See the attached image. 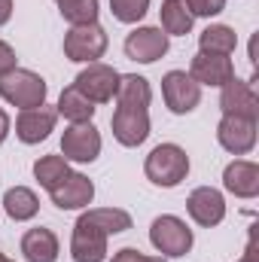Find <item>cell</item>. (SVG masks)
Segmentation results:
<instances>
[{
	"label": "cell",
	"mask_w": 259,
	"mask_h": 262,
	"mask_svg": "<svg viewBox=\"0 0 259 262\" xmlns=\"http://www.w3.org/2000/svg\"><path fill=\"white\" fill-rule=\"evenodd\" d=\"M149 244H153L165 259H177V256H186V253L192 250L195 235L180 216L162 213V216H156L153 226H149Z\"/></svg>",
	"instance_id": "cell-3"
},
{
	"label": "cell",
	"mask_w": 259,
	"mask_h": 262,
	"mask_svg": "<svg viewBox=\"0 0 259 262\" xmlns=\"http://www.w3.org/2000/svg\"><path fill=\"white\" fill-rule=\"evenodd\" d=\"M3 210L15 220V223H28L40 213V198L28 186H12L3 192Z\"/></svg>",
	"instance_id": "cell-20"
},
{
	"label": "cell",
	"mask_w": 259,
	"mask_h": 262,
	"mask_svg": "<svg viewBox=\"0 0 259 262\" xmlns=\"http://www.w3.org/2000/svg\"><path fill=\"white\" fill-rule=\"evenodd\" d=\"M67 174H70V162H67L64 156H40L34 162V177H37V183L46 192L58 189L67 180Z\"/></svg>",
	"instance_id": "cell-24"
},
{
	"label": "cell",
	"mask_w": 259,
	"mask_h": 262,
	"mask_svg": "<svg viewBox=\"0 0 259 262\" xmlns=\"http://www.w3.org/2000/svg\"><path fill=\"white\" fill-rule=\"evenodd\" d=\"M256 122L259 119H247V116H232L223 113L220 125H217V143L232 152V156H247L256 146Z\"/></svg>",
	"instance_id": "cell-10"
},
{
	"label": "cell",
	"mask_w": 259,
	"mask_h": 262,
	"mask_svg": "<svg viewBox=\"0 0 259 262\" xmlns=\"http://www.w3.org/2000/svg\"><path fill=\"white\" fill-rule=\"evenodd\" d=\"M95 110H98V107H95L76 85H67L64 92H61V98H58V104H55V113L64 116L67 122H92Z\"/></svg>",
	"instance_id": "cell-23"
},
{
	"label": "cell",
	"mask_w": 259,
	"mask_h": 262,
	"mask_svg": "<svg viewBox=\"0 0 259 262\" xmlns=\"http://www.w3.org/2000/svg\"><path fill=\"white\" fill-rule=\"evenodd\" d=\"M49 198H52V204H55L58 210H82V207H89L92 198H95V183H92L85 174L70 171L64 183L49 192Z\"/></svg>",
	"instance_id": "cell-17"
},
{
	"label": "cell",
	"mask_w": 259,
	"mask_h": 262,
	"mask_svg": "<svg viewBox=\"0 0 259 262\" xmlns=\"http://www.w3.org/2000/svg\"><path fill=\"white\" fill-rule=\"evenodd\" d=\"M110 128H113V137L122 146H140L149 137V113L146 110L116 107L113 110V119H110Z\"/></svg>",
	"instance_id": "cell-16"
},
{
	"label": "cell",
	"mask_w": 259,
	"mask_h": 262,
	"mask_svg": "<svg viewBox=\"0 0 259 262\" xmlns=\"http://www.w3.org/2000/svg\"><path fill=\"white\" fill-rule=\"evenodd\" d=\"M18 67V58H15V49L9 46V43H3L0 40V76H6L9 70H15Z\"/></svg>",
	"instance_id": "cell-29"
},
{
	"label": "cell",
	"mask_w": 259,
	"mask_h": 262,
	"mask_svg": "<svg viewBox=\"0 0 259 262\" xmlns=\"http://www.w3.org/2000/svg\"><path fill=\"white\" fill-rule=\"evenodd\" d=\"M110 40L107 31L92 21V25H70V31L64 34V58L76 61V64H95L98 58H104Z\"/></svg>",
	"instance_id": "cell-4"
},
{
	"label": "cell",
	"mask_w": 259,
	"mask_h": 262,
	"mask_svg": "<svg viewBox=\"0 0 259 262\" xmlns=\"http://www.w3.org/2000/svg\"><path fill=\"white\" fill-rule=\"evenodd\" d=\"M223 189L235 198L259 195V165L250 159H232L223 171Z\"/></svg>",
	"instance_id": "cell-15"
},
{
	"label": "cell",
	"mask_w": 259,
	"mask_h": 262,
	"mask_svg": "<svg viewBox=\"0 0 259 262\" xmlns=\"http://www.w3.org/2000/svg\"><path fill=\"white\" fill-rule=\"evenodd\" d=\"M82 216L89 223H95L98 229H104L107 235H119V232L131 229V213L122 207H89V210H82Z\"/></svg>",
	"instance_id": "cell-25"
},
{
	"label": "cell",
	"mask_w": 259,
	"mask_h": 262,
	"mask_svg": "<svg viewBox=\"0 0 259 262\" xmlns=\"http://www.w3.org/2000/svg\"><path fill=\"white\" fill-rule=\"evenodd\" d=\"M186 210H189L195 226L213 229V226H220L226 220V198L213 186H195L189 198H186Z\"/></svg>",
	"instance_id": "cell-11"
},
{
	"label": "cell",
	"mask_w": 259,
	"mask_h": 262,
	"mask_svg": "<svg viewBox=\"0 0 259 262\" xmlns=\"http://www.w3.org/2000/svg\"><path fill=\"white\" fill-rule=\"evenodd\" d=\"M9 128H12V119H9V113L0 107V143L9 137Z\"/></svg>",
	"instance_id": "cell-30"
},
{
	"label": "cell",
	"mask_w": 259,
	"mask_h": 262,
	"mask_svg": "<svg viewBox=\"0 0 259 262\" xmlns=\"http://www.w3.org/2000/svg\"><path fill=\"white\" fill-rule=\"evenodd\" d=\"M110 12L122 25H137L149 12V0H110Z\"/></svg>",
	"instance_id": "cell-27"
},
{
	"label": "cell",
	"mask_w": 259,
	"mask_h": 262,
	"mask_svg": "<svg viewBox=\"0 0 259 262\" xmlns=\"http://www.w3.org/2000/svg\"><path fill=\"white\" fill-rule=\"evenodd\" d=\"M46 79L28 67H15L9 70L6 76H0V98L9 104V107H18V110H31V107H43L46 104Z\"/></svg>",
	"instance_id": "cell-2"
},
{
	"label": "cell",
	"mask_w": 259,
	"mask_h": 262,
	"mask_svg": "<svg viewBox=\"0 0 259 262\" xmlns=\"http://www.w3.org/2000/svg\"><path fill=\"white\" fill-rule=\"evenodd\" d=\"M58 253H61V244L52 229L37 226L21 235V256L28 262H58Z\"/></svg>",
	"instance_id": "cell-18"
},
{
	"label": "cell",
	"mask_w": 259,
	"mask_h": 262,
	"mask_svg": "<svg viewBox=\"0 0 259 262\" xmlns=\"http://www.w3.org/2000/svg\"><path fill=\"white\" fill-rule=\"evenodd\" d=\"M143 174L153 186H162V189H174L186 180L189 174V156L183 146L177 143H159L153 146V152L146 156L143 162Z\"/></svg>",
	"instance_id": "cell-1"
},
{
	"label": "cell",
	"mask_w": 259,
	"mask_h": 262,
	"mask_svg": "<svg viewBox=\"0 0 259 262\" xmlns=\"http://www.w3.org/2000/svg\"><path fill=\"white\" fill-rule=\"evenodd\" d=\"M238 262H256V256H253V241L247 244V250H244V256H241Z\"/></svg>",
	"instance_id": "cell-32"
},
{
	"label": "cell",
	"mask_w": 259,
	"mask_h": 262,
	"mask_svg": "<svg viewBox=\"0 0 259 262\" xmlns=\"http://www.w3.org/2000/svg\"><path fill=\"white\" fill-rule=\"evenodd\" d=\"M55 122H58V113L55 107H31V110H21L18 119H15V137L28 146L46 140L52 131H55Z\"/></svg>",
	"instance_id": "cell-13"
},
{
	"label": "cell",
	"mask_w": 259,
	"mask_h": 262,
	"mask_svg": "<svg viewBox=\"0 0 259 262\" xmlns=\"http://www.w3.org/2000/svg\"><path fill=\"white\" fill-rule=\"evenodd\" d=\"M168 49H171V37L162 28H153V25L134 28L125 37V55L137 64H153V61L165 58Z\"/></svg>",
	"instance_id": "cell-8"
},
{
	"label": "cell",
	"mask_w": 259,
	"mask_h": 262,
	"mask_svg": "<svg viewBox=\"0 0 259 262\" xmlns=\"http://www.w3.org/2000/svg\"><path fill=\"white\" fill-rule=\"evenodd\" d=\"M192 18H213L226 9V0H183Z\"/></svg>",
	"instance_id": "cell-28"
},
{
	"label": "cell",
	"mask_w": 259,
	"mask_h": 262,
	"mask_svg": "<svg viewBox=\"0 0 259 262\" xmlns=\"http://www.w3.org/2000/svg\"><path fill=\"white\" fill-rule=\"evenodd\" d=\"M238 49V34L229 25H207L198 34V52L207 55H232Z\"/></svg>",
	"instance_id": "cell-21"
},
{
	"label": "cell",
	"mask_w": 259,
	"mask_h": 262,
	"mask_svg": "<svg viewBox=\"0 0 259 262\" xmlns=\"http://www.w3.org/2000/svg\"><path fill=\"white\" fill-rule=\"evenodd\" d=\"M159 28L168 34V37H186L192 31V12L186 9L183 0H162V9H159Z\"/></svg>",
	"instance_id": "cell-22"
},
{
	"label": "cell",
	"mask_w": 259,
	"mask_h": 262,
	"mask_svg": "<svg viewBox=\"0 0 259 262\" xmlns=\"http://www.w3.org/2000/svg\"><path fill=\"white\" fill-rule=\"evenodd\" d=\"M61 156L76 165H92L101 156V131L95 122H70L61 134Z\"/></svg>",
	"instance_id": "cell-6"
},
{
	"label": "cell",
	"mask_w": 259,
	"mask_h": 262,
	"mask_svg": "<svg viewBox=\"0 0 259 262\" xmlns=\"http://www.w3.org/2000/svg\"><path fill=\"white\" fill-rule=\"evenodd\" d=\"M0 262H12V259H9V256H6V253H0Z\"/></svg>",
	"instance_id": "cell-34"
},
{
	"label": "cell",
	"mask_w": 259,
	"mask_h": 262,
	"mask_svg": "<svg viewBox=\"0 0 259 262\" xmlns=\"http://www.w3.org/2000/svg\"><path fill=\"white\" fill-rule=\"evenodd\" d=\"M58 3V12L67 25H92L98 21V0H55Z\"/></svg>",
	"instance_id": "cell-26"
},
{
	"label": "cell",
	"mask_w": 259,
	"mask_h": 262,
	"mask_svg": "<svg viewBox=\"0 0 259 262\" xmlns=\"http://www.w3.org/2000/svg\"><path fill=\"white\" fill-rule=\"evenodd\" d=\"M107 232L98 229L95 223H89L82 213L73 223V235H70V259L73 262H104L107 259Z\"/></svg>",
	"instance_id": "cell-9"
},
{
	"label": "cell",
	"mask_w": 259,
	"mask_h": 262,
	"mask_svg": "<svg viewBox=\"0 0 259 262\" xmlns=\"http://www.w3.org/2000/svg\"><path fill=\"white\" fill-rule=\"evenodd\" d=\"M140 262H168V259H165V256H146V253H143Z\"/></svg>",
	"instance_id": "cell-33"
},
{
	"label": "cell",
	"mask_w": 259,
	"mask_h": 262,
	"mask_svg": "<svg viewBox=\"0 0 259 262\" xmlns=\"http://www.w3.org/2000/svg\"><path fill=\"white\" fill-rule=\"evenodd\" d=\"M220 110L232 113V116H247V119H259V95L253 89V79H238L232 76L223 89H220Z\"/></svg>",
	"instance_id": "cell-12"
},
{
	"label": "cell",
	"mask_w": 259,
	"mask_h": 262,
	"mask_svg": "<svg viewBox=\"0 0 259 262\" xmlns=\"http://www.w3.org/2000/svg\"><path fill=\"white\" fill-rule=\"evenodd\" d=\"M153 101V85L146 76L137 73H119V85H116V107L125 110H149Z\"/></svg>",
	"instance_id": "cell-19"
},
{
	"label": "cell",
	"mask_w": 259,
	"mask_h": 262,
	"mask_svg": "<svg viewBox=\"0 0 259 262\" xmlns=\"http://www.w3.org/2000/svg\"><path fill=\"white\" fill-rule=\"evenodd\" d=\"M73 85H76L95 107H98V104H110V101L116 98L119 70L110 67V64H104V61H95V64H85L76 73Z\"/></svg>",
	"instance_id": "cell-5"
},
{
	"label": "cell",
	"mask_w": 259,
	"mask_h": 262,
	"mask_svg": "<svg viewBox=\"0 0 259 262\" xmlns=\"http://www.w3.org/2000/svg\"><path fill=\"white\" fill-rule=\"evenodd\" d=\"M189 76L198 85H210V89H223L232 76H235V64L229 55H207L198 52L189 64Z\"/></svg>",
	"instance_id": "cell-14"
},
{
	"label": "cell",
	"mask_w": 259,
	"mask_h": 262,
	"mask_svg": "<svg viewBox=\"0 0 259 262\" xmlns=\"http://www.w3.org/2000/svg\"><path fill=\"white\" fill-rule=\"evenodd\" d=\"M162 98L174 116H186L201 104V85L186 70H168L162 76Z\"/></svg>",
	"instance_id": "cell-7"
},
{
	"label": "cell",
	"mask_w": 259,
	"mask_h": 262,
	"mask_svg": "<svg viewBox=\"0 0 259 262\" xmlns=\"http://www.w3.org/2000/svg\"><path fill=\"white\" fill-rule=\"evenodd\" d=\"M12 18V0H0V25H6Z\"/></svg>",
	"instance_id": "cell-31"
}]
</instances>
